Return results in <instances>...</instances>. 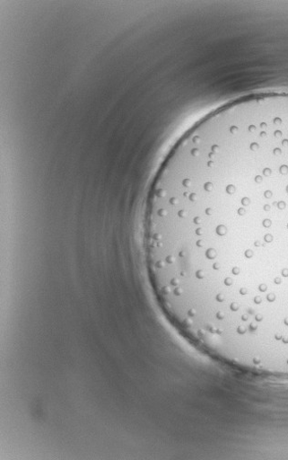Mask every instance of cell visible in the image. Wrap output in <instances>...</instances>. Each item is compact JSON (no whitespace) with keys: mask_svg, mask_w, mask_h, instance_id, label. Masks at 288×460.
Masks as SVG:
<instances>
[{"mask_svg":"<svg viewBox=\"0 0 288 460\" xmlns=\"http://www.w3.org/2000/svg\"><path fill=\"white\" fill-rule=\"evenodd\" d=\"M160 193L154 234L161 270L251 296L288 295V185L197 181Z\"/></svg>","mask_w":288,"mask_h":460,"instance_id":"cell-1","label":"cell"}]
</instances>
